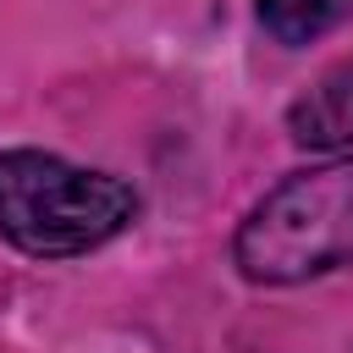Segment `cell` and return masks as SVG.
<instances>
[{"instance_id":"cell-2","label":"cell","mask_w":353,"mask_h":353,"mask_svg":"<svg viewBox=\"0 0 353 353\" xmlns=\"http://www.w3.org/2000/svg\"><path fill=\"white\" fill-rule=\"evenodd\" d=\"M232 259L248 281L287 287L353 259V154L276 182L237 226Z\"/></svg>"},{"instance_id":"cell-4","label":"cell","mask_w":353,"mask_h":353,"mask_svg":"<svg viewBox=\"0 0 353 353\" xmlns=\"http://www.w3.org/2000/svg\"><path fill=\"white\" fill-rule=\"evenodd\" d=\"M347 11H353V0H259V22L276 44H309V39L331 33Z\"/></svg>"},{"instance_id":"cell-1","label":"cell","mask_w":353,"mask_h":353,"mask_svg":"<svg viewBox=\"0 0 353 353\" xmlns=\"http://www.w3.org/2000/svg\"><path fill=\"white\" fill-rule=\"evenodd\" d=\"M138 215V193L61 154L11 149L0 154V232L33 259H72L110 243Z\"/></svg>"},{"instance_id":"cell-3","label":"cell","mask_w":353,"mask_h":353,"mask_svg":"<svg viewBox=\"0 0 353 353\" xmlns=\"http://www.w3.org/2000/svg\"><path fill=\"white\" fill-rule=\"evenodd\" d=\"M292 138L309 149H342L353 143V61L336 66L331 77H320L287 116Z\"/></svg>"}]
</instances>
